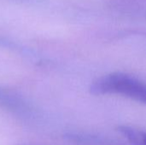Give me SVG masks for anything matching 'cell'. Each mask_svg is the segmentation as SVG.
Returning <instances> with one entry per match:
<instances>
[{"label": "cell", "instance_id": "obj_1", "mask_svg": "<svg viewBox=\"0 0 146 145\" xmlns=\"http://www.w3.org/2000/svg\"><path fill=\"white\" fill-rule=\"evenodd\" d=\"M90 91L93 95H120L146 104V83L124 73H113L95 80Z\"/></svg>", "mask_w": 146, "mask_h": 145}, {"label": "cell", "instance_id": "obj_2", "mask_svg": "<svg viewBox=\"0 0 146 145\" xmlns=\"http://www.w3.org/2000/svg\"><path fill=\"white\" fill-rule=\"evenodd\" d=\"M117 131L133 145H146V132L129 126H119Z\"/></svg>", "mask_w": 146, "mask_h": 145}]
</instances>
